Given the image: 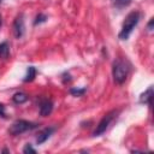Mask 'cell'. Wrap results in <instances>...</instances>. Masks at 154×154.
Instances as JSON below:
<instances>
[{"label": "cell", "mask_w": 154, "mask_h": 154, "mask_svg": "<svg viewBox=\"0 0 154 154\" xmlns=\"http://www.w3.org/2000/svg\"><path fill=\"white\" fill-rule=\"evenodd\" d=\"M130 72V65L128 64V61L123 60V59H117L113 63L112 66V76H113V81L117 84H123Z\"/></svg>", "instance_id": "1"}, {"label": "cell", "mask_w": 154, "mask_h": 154, "mask_svg": "<svg viewBox=\"0 0 154 154\" xmlns=\"http://www.w3.org/2000/svg\"><path fill=\"white\" fill-rule=\"evenodd\" d=\"M140 18H141V13L138 11H132L125 17L122 30L119 32V38L120 40H128L129 38L130 34L132 32V30L135 29V26L140 22Z\"/></svg>", "instance_id": "2"}, {"label": "cell", "mask_w": 154, "mask_h": 154, "mask_svg": "<svg viewBox=\"0 0 154 154\" xmlns=\"http://www.w3.org/2000/svg\"><path fill=\"white\" fill-rule=\"evenodd\" d=\"M37 128V124L36 123H32V122H29V120H24V119H19V120H16L8 129V134L12 135V136H17V135H20V134H24L29 130H32Z\"/></svg>", "instance_id": "3"}, {"label": "cell", "mask_w": 154, "mask_h": 154, "mask_svg": "<svg viewBox=\"0 0 154 154\" xmlns=\"http://www.w3.org/2000/svg\"><path fill=\"white\" fill-rule=\"evenodd\" d=\"M117 112H118V111H111V112H108L107 114H105L103 118H102V119L100 120V123L97 124L96 129L94 130L93 135H94V136H100V135H102V134L108 129V126H109V124L112 123V120L114 119Z\"/></svg>", "instance_id": "4"}, {"label": "cell", "mask_w": 154, "mask_h": 154, "mask_svg": "<svg viewBox=\"0 0 154 154\" xmlns=\"http://www.w3.org/2000/svg\"><path fill=\"white\" fill-rule=\"evenodd\" d=\"M24 30H25V25H24V19L23 16H18L14 22H13V34L17 38H20L24 35Z\"/></svg>", "instance_id": "5"}, {"label": "cell", "mask_w": 154, "mask_h": 154, "mask_svg": "<svg viewBox=\"0 0 154 154\" xmlns=\"http://www.w3.org/2000/svg\"><path fill=\"white\" fill-rule=\"evenodd\" d=\"M54 130H55V128L49 126V128H46V129H43L42 131H40L38 135H37V137H36L37 144H42L43 142H46V141L52 136V134L54 132Z\"/></svg>", "instance_id": "6"}, {"label": "cell", "mask_w": 154, "mask_h": 154, "mask_svg": "<svg viewBox=\"0 0 154 154\" xmlns=\"http://www.w3.org/2000/svg\"><path fill=\"white\" fill-rule=\"evenodd\" d=\"M53 111V102L51 100H43L40 103V114L42 117H47Z\"/></svg>", "instance_id": "7"}, {"label": "cell", "mask_w": 154, "mask_h": 154, "mask_svg": "<svg viewBox=\"0 0 154 154\" xmlns=\"http://www.w3.org/2000/svg\"><path fill=\"white\" fill-rule=\"evenodd\" d=\"M152 95H153V87H149L144 93L141 94V96H140V102L149 106V105H150V100H152Z\"/></svg>", "instance_id": "8"}, {"label": "cell", "mask_w": 154, "mask_h": 154, "mask_svg": "<svg viewBox=\"0 0 154 154\" xmlns=\"http://www.w3.org/2000/svg\"><path fill=\"white\" fill-rule=\"evenodd\" d=\"M26 100H28V95H26L25 93H22V91L16 93V94L12 96V101H13L14 103H17V105L24 103Z\"/></svg>", "instance_id": "9"}, {"label": "cell", "mask_w": 154, "mask_h": 154, "mask_svg": "<svg viewBox=\"0 0 154 154\" xmlns=\"http://www.w3.org/2000/svg\"><path fill=\"white\" fill-rule=\"evenodd\" d=\"M10 54V46L6 41L0 43V59H6Z\"/></svg>", "instance_id": "10"}, {"label": "cell", "mask_w": 154, "mask_h": 154, "mask_svg": "<svg viewBox=\"0 0 154 154\" xmlns=\"http://www.w3.org/2000/svg\"><path fill=\"white\" fill-rule=\"evenodd\" d=\"M36 77V69L34 66H29L28 70H26V75L24 77V82H31L34 81V78Z\"/></svg>", "instance_id": "11"}, {"label": "cell", "mask_w": 154, "mask_h": 154, "mask_svg": "<svg viewBox=\"0 0 154 154\" xmlns=\"http://www.w3.org/2000/svg\"><path fill=\"white\" fill-rule=\"evenodd\" d=\"M46 20H47V16L43 14V13H40V14L36 16V18H35V20H34V24L37 25V24H41V23H43V22H46Z\"/></svg>", "instance_id": "12"}, {"label": "cell", "mask_w": 154, "mask_h": 154, "mask_svg": "<svg viewBox=\"0 0 154 154\" xmlns=\"http://www.w3.org/2000/svg\"><path fill=\"white\" fill-rule=\"evenodd\" d=\"M70 93L76 95V96H79V95H83L85 93V88H83V89H71Z\"/></svg>", "instance_id": "13"}, {"label": "cell", "mask_w": 154, "mask_h": 154, "mask_svg": "<svg viewBox=\"0 0 154 154\" xmlns=\"http://www.w3.org/2000/svg\"><path fill=\"white\" fill-rule=\"evenodd\" d=\"M114 4H116V6H125V5H128V4H130V1L131 0H112Z\"/></svg>", "instance_id": "14"}, {"label": "cell", "mask_w": 154, "mask_h": 154, "mask_svg": "<svg viewBox=\"0 0 154 154\" xmlns=\"http://www.w3.org/2000/svg\"><path fill=\"white\" fill-rule=\"evenodd\" d=\"M23 153H36V149H34L30 144H25V147L23 148Z\"/></svg>", "instance_id": "15"}, {"label": "cell", "mask_w": 154, "mask_h": 154, "mask_svg": "<svg viewBox=\"0 0 154 154\" xmlns=\"http://www.w3.org/2000/svg\"><path fill=\"white\" fill-rule=\"evenodd\" d=\"M0 117L6 118V112H5V106L2 103H0Z\"/></svg>", "instance_id": "16"}, {"label": "cell", "mask_w": 154, "mask_h": 154, "mask_svg": "<svg viewBox=\"0 0 154 154\" xmlns=\"http://www.w3.org/2000/svg\"><path fill=\"white\" fill-rule=\"evenodd\" d=\"M148 30H149V31L153 30V19H150L149 23H148Z\"/></svg>", "instance_id": "17"}, {"label": "cell", "mask_w": 154, "mask_h": 154, "mask_svg": "<svg viewBox=\"0 0 154 154\" xmlns=\"http://www.w3.org/2000/svg\"><path fill=\"white\" fill-rule=\"evenodd\" d=\"M0 26H1V17H0Z\"/></svg>", "instance_id": "18"}, {"label": "cell", "mask_w": 154, "mask_h": 154, "mask_svg": "<svg viewBox=\"0 0 154 154\" xmlns=\"http://www.w3.org/2000/svg\"><path fill=\"white\" fill-rule=\"evenodd\" d=\"M1 1H2V0H0V2H1Z\"/></svg>", "instance_id": "19"}]
</instances>
